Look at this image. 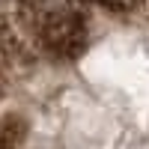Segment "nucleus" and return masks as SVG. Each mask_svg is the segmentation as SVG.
Instances as JSON below:
<instances>
[{"mask_svg": "<svg viewBox=\"0 0 149 149\" xmlns=\"http://www.w3.org/2000/svg\"><path fill=\"white\" fill-rule=\"evenodd\" d=\"M0 149H149V0H0Z\"/></svg>", "mask_w": 149, "mask_h": 149, "instance_id": "obj_1", "label": "nucleus"}]
</instances>
